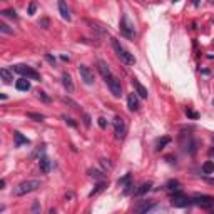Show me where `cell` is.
<instances>
[{"mask_svg": "<svg viewBox=\"0 0 214 214\" xmlns=\"http://www.w3.org/2000/svg\"><path fill=\"white\" fill-rule=\"evenodd\" d=\"M42 182L39 179H27V181H22L20 184L14 187V196H25V194H30V192L37 191Z\"/></svg>", "mask_w": 214, "mask_h": 214, "instance_id": "cell-1", "label": "cell"}, {"mask_svg": "<svg viewBox=\"0 0 214 214\" xmlns=\"http://www.w3.org/2000/svg\"><path fill=\"white\" fill-rule=\"evenodd\" d=\"M112 47H114V52H116V55L121 59V62H124L126 65H134L135 64V57L134 54H131L127 49L119 42L117 39H112Z\"/></svg>", "mask_w": 214, "mask_h": 214, "instance_id": "cell-2", "label": "cell"}, {"mask_svg": "<svg viewBox=\"0 0 214 214\" xmlns=\"http://www.w3.org/2000/svg\"><path fill=\"white\" fill-rule=\"evenodd\" d=\"M119 28H121V34L127 37L129 40H134L135 39V27L134 24L131 22V19L127 17V14H122L121 17V24H119Z\"/></svg>", "mask_w": 214, "mask_h": 214, "instance_id": "cell-3", "label": "cell"}, {"mask_svg": "<svg viewBox=\"0 0 214 214\" xmlns=\"http://www.w3.org/2000/svg\"><path fill=\"white\" fill-rule=\"evenodd\" d=\"M14 72H17L19 75L25 77V79H32V80H40V74L35 71L34 67L30 65H25V64H19V65H14L12 69Z\"/></svg>", "mask_w": 214, "mask_h": 214, "instance_id": "cell-4", "label": "cell"}, {"mask_svg": "<svg viewBox=\"0 0 214 214\" xmlns=\"http://www.w3.org/2000/svg\"><path fill=\"white\" fill-rule=\"evenodd\" d=\"M191 201H192V204H194V206H199V208H203V209H211V208H214V197L212 196H208V194L194 196Z\"/></svg>", "mask_w": 214, "mask_h": 214, "instance_id": "cell-5", "label": "cell"}, {"mask_svg": "<svg viewBox=\"0 0 214 214\" xmlns=\"http://www.w3.org/2000/svg\"><path fill=\"white\" fill-rule=\"evenodd\" d=\"M105 84H107V87H109L110 94H112L114 97H121V96H122V85H121V80H119L116 75L107 77V79H105Z\"/></svg>", "mask_w": 214, "mask_h": 214, "instance_id": "cell-6", "label": "cell"}, {"mask_svg": "<svg viewBox=\"0 0 214 214\" xmlns=\"http://www.w3.org/2000/svg\"><path fill=\"white\" fill-rule=\"evenodd\" d=\"M114 134H116V139L117 141H122L127 134V126H126V121L122 117H116L114 119Z\"/></svg>", "mask_w": 214, "mask_h": 214, "instance_id": "cell-7", "label": "cell"}, {"mask_svg": "<svg viewBox=\"0 0 214 214\" xmlns=\"http://www.w3.org/2000/svg\"><path fill=\"white\" fill-rule=\"evenodd\" d=\"M191 204H192V201L184 196L182 192H176V194H172V199H171L172 208H187V206H191Z\"/></svg>", "mask_w": 214, "mask_h": 214, "instance_id": "cell-8", "label": "cell"}, {"mask_svg": "<svg viewBox=\"0 0 214 214\" xmlns=\"http://www.w3.org/2000/svg\"><path fill=\"white\" fill-rule=\"evenodd\" d=\"M79 75L82 82H84L85 85H92L94 84V72L90 71V67H87L85 64H80L79 65Z\"/></svg>", "mask_w": 214, "mask_h": 214, "instance_id": "cell-9", "label": "cell"}, {"mask_svg": "<svg viewBox=\"0 0 214 214\" xmlns=\"http://www.w3.org/2000/svg\"><path fill=\"white\" fill-rule=\"evenodd\" d=\"M52 167H54V162L49 157H45V156L39 157V169L42 174H49V172L52 171Z\"/></svg>", "mask_w": 214, "mask_h": 214, "instance_id": "cell-10", "label": "cell"}, {"mask_svg": "<svg viewBox=\"0 0 214 214\" xmlns=\"http://www.w3.org/2000/svg\"><path fill=\"white\" fill-rule=\"evenodd\" d=\"M131 84H132V87L135 90V94H137L139 97H142V99H147V96H149V92H147V89L144 87V85L139 82L137 79H132L131 80Z\"/></svg>", "mask_w": 214, "mask_h": 214, "instance_id": "cell-11", "label": "cell"}, {"mask_svg": "<svg viewBox=\"0 0 214 214\" xmlns=\"http://www.w3.org/2000/svg\"><path fill=\"white\" fill-rule=\"evenodd\" d=\"M14 139H15V147H22L30 144V139L22 135V132H19V131H14Z\"/></svg>", "mask_w": 214, "mask_h": 214, "instance_id": "cell-12", "label": "cell"}, {"mask_svg": "<svg viewBox=\"0 0 214 214\" xmlns=\"http://www.w3.org/2000/svg\"><path fill=\"white\" fill-rule=\"evenodd\" d=\"M127 107H129L131 112H135V110H139V101H137V96H135V92L129 94L127 96Z\"/></svg>", "mask_w": 214, "mask_h": 214, "instance_id": "cell-13", "label": "cell"}, {"mask_svg": "<svg viewBox=\"0 0 214 214\" xmlns=\"http://www.w3.org/2000/svg\"><path fill=\"white\" fill-rule=\"evenodd\" d=\"M57 5H59V12H60V15H62V19L69 22V20H71V10H69L65 0H59V2H57Z\"/></svg>", "mask_w": 214, "mask_h": 214, "instance_id": "cell-14", "label": "cell"}, {"mask_svg": "<svg viewBox=\"0 0 214 214\" xmlns=\"http://www.w3.org/2000/svg\"><path fill=\"white\" fill-rule=\"evenodd\" d=\"M30 79H25V77H22V79H19L17 82H15V89L20 90V92H27V90H30V82H28Z\"/></svg>", "mask_w": 214, "mask_h": 214, "instance_id": "cell-15", "label": "cell"}, {"mask_svg": "<svg viewBox=\"0 0 214 214\" xmlns=\"http://www.w3.org/2000/svg\"><path fill=\"white\" fill-rule=\"evenodd\" d=\"M0 77H2L3 84H12V80H14V71H10L7 67L0 69Z\"/></svg>", "mask_w": 214, "mask_h": 214, "instance_id": "cell-16", "label": "cell"}, {"mask_svg": "<svg viewBox=\"0 0 214 214\" xmlns=\"http://www.w3.org/2000/svg\"><path fill=\"white\" fill-rule=\"evenodd\" d=\"M97 69H99V72H101V75L104 77V79H107V77L112 75V72H110L109 65H107L104 60H97Z\"/></svg>", "mask_w": 214, "mask_h": 214, "instance_id": "cell-17", "label": "cell"}, {"mask_svg": "<svg viewBox=\"0 0 214 214\" xmlns=\"http://www.w3.org/2000/svg\"><path fill=\"white\" fill-rule=\"evenodd\" d=\"M154 208H156L154 201H142V203L135 208V211L137 212H147V211H151V209H154Z\"/></svg>", "mask_w": 214, "mask_h": 214, "instance_id": "cell-18", "label": "cell"}, {"mask_svg": "<svg viewBox=\"0 0 214 214\" xmlns=\"http://www.w3.org/2000/svg\"><path fill=\"white\" fill-rule=\"evenodd\" d=\"M62 84H64V87H65V90H67V92H74V84H72L71 74H67V72L62 74Z\"/></svg>", "mask_w": 214, "mask_h": 214, "instance_id": "cell-19", "label": "cell"}, {"mask_svg": "<svg viewBox=\"0 0 214 214\" xmlns=\"http://www.w3.org/2000/svg\"><path fill=\"white\" fill-rule=\"evenodd\" d=\"M151 187H152V182H142L141 186H139V189L134 191V194L135 196H142V194H146V192H149Z\"/></svg>", "mask_w": 214, "mask_h": 214, "instance_id": "cell-20", "label": "cell"}, {"mask_svg": "<svg viewBox=\"0 0 214 214\" xmlns=\"http://www.w3.org/2000/svg\"><path fill=\"white\" fill-rule=\"evenodd\" d=\"M201 169H203V174H212L214 172V160H206Z\"/></svg>", "mask_w": 214, "mask_h": 214, "instance_id": "cell-21", "label": "cell"}, {"mask_svg": "<svg viewBox=\"0 0 214 214\" xmlns=\"http://www.w3.org/2000/svg\"><path fill=\"white\" fill-rule=\"evenodd\" d=\"M0 15H2V17H10V19H19L17 12H15L14 9H7V10H2V12H0Z\"/></svg>", "mask_w": 214, "mask_h": 214, "instance_id": "cell-22", "label": "cell"}, {"mask_svg": "<svg viewBox=\"0 0 214 214\" xmlns=\"http://www.w3.org/2000/svg\"><path fill=\"white\" fill-rule=\"evenodd\" d=\"M27 117L35 121V122H44V119H45L42 114H35V112H27Z\"/></svg>", "mask_w": 214, "mask_h": 214, "instance_id": "cell-23", "label": "cell"}, {"mask_svg": "<svg viewBox=\"0 0 214 214\" xmlns=\"http://www.w3.org/2000/svg\"><path fill=\"white\" fill-rule=\"evenodd\" d=\"M0 32H2V34H10V35H14V28H10L5 22L0 24Z\"/></svg>", "mask_w": 214, "mask_h": 214, "instance_id": "cell-24", "label": "cell"}, {"mask_svg": "<svg viewBox=\"0 0 214 214\" xmlns=\"http://www.w3.org/2000/svg\"><path fill=\"white\" fill-rule=\"evenodd\" d=\"M104 187H105V182H104V181H102V182H99V184H97V187H96V189H94V191L89 194V197H94V196L97 194V192H101Z\"/></svg>", "mask_w": 214, "mask_h": 214, "instance_id": "cell-25", "label": "cell"}, {"mask_svg": "<svg viewBox=\"0 0 214 214\" xmlns=\"http://www.w3.org/2000/svg\"><path fill=\"white\" fill-rule=\"evenodd\" d=\"M169 142H171L169 137H162V139H160V141L157 142V147H156V149H157V151L164 149V146H166V144H169Z\"/></svg>", "mask_w": 214, "mask_h": 214, "instance_id": "cell-26", "label": "cell"}, {"mask_svg": "<svg viewBox=\"0 0 214 214\" xmlns=\"http://www.w3.org/2000/svg\"><path fill=\"white\" fill-rule=\"evenodd\" d=\"M89 174L92 176V178H96V179H104V174H102L101 171H97V169H89Z\"/></svg>", "mask_w": 214, "mask_h": 214, "instance_id": "cell-27", "label": "cell"}, {"mask_svg": "<svg viewBox=\"0 0 214 214\" xmlns=\"http://www.w3.org/2000/svg\"><path fill=\"white\" fill-rule=\"evenodd\" d=\"M37 97H39L40 101H44V102H50V97H49L44 90H37Z\"/></svg>", "mask_w": 214, "mask_h": 214, "instance_id": "cell-28", "label": "cell"}, {"mask_svg": "<svg viewBox=\"0 0 214 214\" xmlns=\"http://www.w3.org/2000/svg\"><path fill=\"white\" fill-rule=\"evenodd\" d=\"M127 182H131V172H127V174L124 176V178L119 179V186H126Z\"/></svg>", "mask_w": 214, "mask_h": 214, "instance_id": "cell-29", "label": "cell"}, {"mask_svg": "<svg viewBox=\"0 0 214 214\" xmlns=\"http://www.w3.org/2000/svg\"><path fill=\"white\" fill-rule=\"evenodd\" d=\"M35 10H37V3L35 2H30V3H28V7H27V14L28 15H34Z\"/></svg>", "mask_w": 214, "mask_h": 214, "instance_id": "cell-30", "label": "cell"}, {"mask_svg": "<svg viewBox=\"0 0 214 214\" xmlns=\"http://www.w3.org/2000/svg\"><path fill=\"white\" fill-rule=\"evenodd\" d=\"M64 102H67L69 105H72V107H74V109H75V110H80L79 104H77V102H74L72 99H69V97H64Z\"/></svg>", "mask_w": 214, "mask_h": 214, "instance_id": "cell-31", "label": "cell"}, {"mask_svg": "<svg viewBox=\"0 0 214 214\" xmlns=\"http://www.w3.org/2000/svg\"><path fill=\"white\" fill-rule=\"evenodd\" d=\"M167 189H179V181H169V182L166 184Z\"/></svg>", "mask_w": 214, "mask_h": 214, "instance_id": "cell-32", "label": "cell"}, {"mask_svg": "<svg viewBox=\"0 0 214 214\" xmlns=\"http://www.w3.org/2000/svg\"><path fill=\"white\" fill-rule=\"evenodd\" d=\"M62 119L65 121V124H69L71 127H77V122L74 121V119H71V117H67V116H62Z\"/></svg>", "mask_w": 214, "mask_h": 214, "instance_id": "cell-33", "label": "cell"}, {"mask_svg": "<svg viewBox=\"0 0 214 214\" xmlns=\"http://www.w3.org/2000/svg\"><path fill=\"white\" fill-rule=\"evenodd\" d=\"M82 119H84L85 127H90V116H89L87 112H82Z\"/></svg>", "mask_w": 214, "mask_h": 214, "instance_id": "cell-34", "label": "cell"}, {"mask_svg": "<svg viewBox=\"0 0 214 214\" xmlns=\"http://www.w3.org/2000/svg\"><path fill=\"white\" fill-rule=\"evenodd\" d=\"M49 25H50L49 19H42V20H39V27H42V28H49Z\"/></svg>", "mask_w": 214, "mask_h": 214, "instance_id": "cell-35", "label": "cell"}, {"mask_svg": "<svg viewBox=\"0 0 214 214\" xmlns=\"http://www.w3.org/2000/svg\"><path fill=\"white\" fill-rule=\"evenodd\" d=\"M97 122H99V127H101V129H105V127H107V121H105V117H99V119H97Z\"/></svg>", "mask_w": 214, "mask_h": 214, "instance_id": "cell-36", "label": "cell"}, {"mask_svg": "<svg viewBox=\"0 0 214 214\" xmlns=\"http://www.w3.org/2000/svg\"><path fill=\"white\" fill-rule=\"evenodd\" d=\"M186 114H187V116L191 117V119H197V117H199V114H197V112H194V110H191V109H189V107L186 109Z\"/></svg>", "mask_w": 214, "mask_h": 214, "instance_id": "cell-37", "label": "cell"}, {"mask_svg": "<svg viewBox=\"0 0 214 214\" xmlns=\"http://www.w3.org/2000/svg\"><path fill=\"white\" fill-rule=\"evenodd\" d=\"M101 162H102V166H104V167H109V169L112 167V164H110V162H107V159H101Z\"/></svg>", "mask_w": 214, "mask_h": 214, "instance_id": "cell-38", "label": "cell"}, {"mask_svg": "<svg viewBox=\"0 0 214 214\" xmlns=\"http://www.w3.org/2000/svg\"><path fill=\"white\" fill-rule=\"evenodd\" d=\"M45 57H47V60H49V62H50V64H55V59H54V57L50 55V54H47V55H45Z\"/></svg>", "mask_w": 214, "mask_h": 214, "instance_id": "cell-39", "label": "cell"}, {"mask_svg": "<svg viewBox=\"0 0 214 214\" xmlns=\"http://www.w3.org/2000/svg\"><path fill=\"white\" fill-rule=\"evenodd\" d=\"M32 211H39V204L34 203V206H32Z\"/></svg>", "mask_w": 214, "mask_h": 214, "instance_id": "cell-40", "label": "cell"}, {"mask_svg": "<svg viewBox=\"0 0 214 214\" xmlns=\"http://www.w3.org/2000/svg\"><path fill=\"white\" fill-rule=\"evenodd\" d=\"M3 186H5V179L0 181V189H3Z\"/></svg>", "mask_w": 214, "mask_h": 214, "instance_id": "cell-41", "label": "cell"}, {"mask_svg": "<svg viewBox=\"0 0 214 214\" xmlns=\"http://www.w3.org/2000/svg\"><path fill=\"white\" fill-rule=\"evenodd\" d=\"M192 3H194V5H197V3H199V0H192Z\"/></svg>", "mask_w": 214, "mask_h": 214, "instance_id": "cell-42", "label": "cell"}, {"mask_svg": "<svg viewBox=\"0 0 214 214\" xmlns=\"http://www.w3.org/2000/svg\"><path fill=\"white\" fill-rule=\"evenodd\" d=\"M211 154H214V149H211Z\"/></svg>", "mask_w": 214, "mask_h": 214, "instance_id": "cell-43", "label": "cell"}, {"mask_svg": "<svg viewBox=\"0 0 214 214\" xmlns=\"http://www.w3.org/2000/svg\"><path fill=\"white\" fill-rule=\"evenodd\" d=\"M172 2H179V0H172Z\"/></svg>", "mask_w": 214, "mask_h": 214, "instance_id": "cell-44", "label": "cell"}, {"mask_svg": "<svg viewBox=\"0 0 214 214\" xmlns=\"http://www.w3.org/2000/svg\"><path fill=\"white\" fill-rule=\"evenodd\" d=\"M212 104H214V101H212Z\"/></svg>", "mask_w": 214, "mask_h": 214, "instance_id": "cell-45", "label": "cell"}]
</instances>
